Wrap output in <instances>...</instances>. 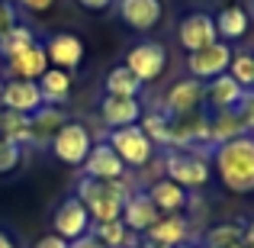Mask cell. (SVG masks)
<instances>
[{
  "label": "cell",
  "mask_w": 254,
  "mask_h": 248,
  "mask_svg": "<svg viewBox=\"0 0 254 248\" xmlns=\"http://www.w3.org/2000/svg\"><path fill=\"white\" fill-rule=\"evenodd\" d=\"M209 165L225 190L254 193V136H242L225 145H216L209 155Z\"/></svg>",
  "instance_id": "obj_1"
},
{
  "label": "cell",
  "mask_w": 254,
  "mask_h": 248,
  "mask_svg": "<svg viewBox=\"0 0 254 248\" xmlns=\"http://www.w3.org/2000/svg\"><path fill=\"white\" fill-rule=\"evenodd\" d=\"M77 200L87 206L93 226L97 223H113V219H123V206L132 197V184L126 177L119 180H93V177H81L74 187Z\"/></svg>",
  "instance_id": "obj_2"
},
{
  "label": "cell",
  "mask_w": 254,
  "mask_h": 248,
  "mask_svg": "<svg viewBox=\"0 0 254 248\" xmlns=\"http://www.w3.org/2000/svg\"><path fill=\"white\" fill-rule=\"evenodd\" d=\"M164 177L187 190H199L209 184L212 165L199 149H164Z\"/></svg>",
  "instance_id": "obj_3"
},
{
  "label": "cell",
  "mask_w": 254,
  "mask_h": 248,
  "mask_svg": "<svg viewBox=\"0 0 254 248\" xmlns=\"http://www.w3.org/2000/svg\"><path fill=\"white\" fill-rule=\"evenodd\" d=\"M93 142H97V139L90 136V129H87L84 123H77V119H68V123L62 126V132L52 139L49 149H52V155H55L62 165L81 167V165L87 162V155H90Z\"/></svg>",
  "instance_id": "obj_4"
},
{
  "label": "cell",
  "mask_w": 254,
  "mask_h": 248,
  "mask_svg": "<svg viewBox=\"0 0 254 248\" xmlns=\"http://www.w3.org/2000/svg\"><path fill=\"white\" fill-rule=\"evenodd\" d=\"M106 142H110V149L119 155V162L126 167H142L151 162V152H155V145L148 142V136L142 132V126H123V129H110L106 132Z\"/></svg>",
  "instance_id": "obj_5"
},
{
  "label": "cell",
  "mask_w": 254,
  "mask_h": 248,
  "mask_svg": "<svg viewBox=\"0 0 254 248\" xmlns=\"http://www.w3.org/2000/svg\"><path fill=\"white\" fill-rule=\"evenodd\" d=\"M123 65L142 84H151V81H158V78L164 75V68H168V49H164L161 42H155V39H145V42H135L129 52H126Z\"/></svg>",
  "instance_id": "obj_6"
},
{
  "label": "cell",
  "mask_w": 254,
  "mask_h": 248,
  "mask_svg": "<svg viewBox=\"0 0 254 248\" xmlns=\"http://www.w3.org/2000/svg\"><path fill=\"white\" fill-rule=\"evenodd\" d=\"M232 55H235V49H232L229 42H222V39H216L212 45L187 55V71H190V78H196V81L206 84V81H212V78H219V75H229Z\"/></svg>",
  "instance_id": "obj_7"
},
{
  "label": "cell",
  "mask_w": 254,
  "mask_h": 248,
  "mask_svg": "<svg viewBox=\"0 0 254 248\" xmlns=\"http://www.w3.org/2000/svg\"><path fill=\"white\" fill-rule=\"evenodd\" d=\"M90 229H93V219H90V213H87V206L77 200V193H68V197L55 206V213H52V232L68 239V242H74V239L87 236Z\"/></svg>",
  "instance_id": "obj_8"
},
{
  "label": "cell",
  "mask_w": 254,
  "mask_h": 248,
  "mask_svg": "<svg viewBox=\"0 0 254 248\" xmlns=\"http://www.w3.org/2000/svg\"><path fill=\"white\" fill-rule=\"evenodd\" d=\"M171 119V142L168 149H209V113L196 110L187 116H168Z\"/></svg>",
  "instance_id": "obj_9"
},
{
  "label": "cell",
  "mask_w": 254,
  "mask_h": 248,
  "mask_svg": "<svg viewBox=\"0 0 254 248\" xmlns=\"http://www.w3.org/2000/svg\"><path fill=\"white\" fill-rule=\"evenodd\" d=\"M206 106V84L196 78H180L174 81L161 97V110L168 116H187V113H196Z\"/></svg>",
  "instance_id": "obj_10"
},
{
  "label": "cell",
  "mask_w": 254,
  "mask_h": 248,
  "mask_svg": "<svg viewBox=\"0 0 254 248\" xmlns=\"http://www.w3.org/2000/svg\"><path fill=\"white\" fill-rule=\"evenodd\" d=\"M116 13L132 32H151L164 19V0H116Z\"/></svg>",
  "instance_id": "obj_11"
},
{
  "label": "cell",
  "mask_w": 254,
  "mask_h": 248,
  "mask_svg": "<svg viewBox=\"0 0 254 248\" xmlns=\"http://www.w3.org/2000/svg\"><path fill=\"white\" fill-rule=\"evenodd\" d=\"M216 39H219L216 19H212V13H206V10L187 13V16L180 19V26H177V42L184 45L187 52H199V49H206V45H212Z\"/></svg>",
  "instance_id": "obj_12"
},
{
  "label": "cell",
  "mask_w": 254,
  "mask_h": 248,
  "mask_svg": "<svg viewBox=\"0 0 254 248\" xmlns=\"http://www.w3.org/2000/svg\"><path fill=\"white\" fill-rule=\"evenodd\" d=\"M68 110L64 106H55V103H42L36 113L29 116V136H32V142L29 145H36V149H49L52 145V139L62 132V126L68 123Z\"/></svg>",
  "instance_id": "obj_13"
},
{
  "label": "cell",
  "mask_w": 254,
  "mask_h": 248,
  "mask_svg": "<svg viewBox=\"0 0 254 248\" xmlns=\"http://www.w3.org/2000/svg\"><path fill=\"white\" fill-rule=\"evenodd\" d=\"M45 55H49L52 68L62 71H77L84 62V39L74 36V32H55L45 42Z\"/></svg>",
  "instance_id": "obj_14"
},
{
  "label": "cell",
  "mask_w": 254,
  "mask_h": 248,
  "mask_svg": "<svg viewBox=\"0 0 254 248\" xmlns=\"http://www.w3.org/2000/svg\"><path fill=\"white\" fill-rule=\"evenodd\" d=\"M45 71H49V55H45V45L36 42L29 49H23L19 55L6 58V78L3 81H39Z\"/></svg>",
  "instance_id": "obj_15"
},
{
  "label": "cell",
  "mask_w": 254,
  "mask_h": 248,
  "mask_svg": "<svg viewBox=\"0 0 254 248\" xmlns=\"http://www.w3.org/2000/svg\"><path fill=\"white\" fill-rule=\"evenodd\" d=\"M145 106L138 97H110L103 93L100 100V119H103L106 129H123V126H135L142 119Z\"/></svg>",
  "instance_id": "obj_16"
},
{
  "label": "cell",
  "mask_w": 254,
  "mask_h": 248,
  "mask_svg": "<svg viewBox=\"0 0 254 248\" xmlns=\"http://www.w3.org/2000/svg\"><path fill=\"white\" fill-rule=\"evenodd\" d=\"M42 103L45 100H42V90H39L36 81H3V90H0V106L3 110L32 116Z\"/></svg>",
  "instance_id": "obj_17"
},
{
  "label": "cell",
  "mask_w": 254,
  "mask_h": 248,
  "mask_svg": "<svg viewBox=\"0 0 254 248\" xmlns=\"http://www.w3.org/2000/svg\"><path fill=\"white\" fill-rule=\"evenodd\" d=\"M81 167H84V177H93V180H119V177H126V165L119 162V155L110 149L106 139L93 142L90 155H87V162Z\"/></svg>",
  "instance_id": "obj_18"
},
{
  "label": "cell",
  "mask_w": 254,
  "mask_h": 248,
  "mask_svg": "<svg viewBox=\"0 0 254 248\" xmlns=\"http://www.w3.org/2000/svg\"><path fill=\"white\" fill-rule=\"evenodd\" d=\"M158 219H161V213H158V206L151 203L148 190H135L129 200H126V206H123V223H126V229H129L132 236H145V232H148Z\"/></svg>",
  "instance_id": "obj_19"
},
{
  "label": "cell",
  "mask_w": 254,
  "mask_h": 248,
  "mask_svg": "<svg viewBox=\"0 0 254 248\" xmlns=\"http://www.w3.org/2000/svg\"><path fill=\"white\" fill-rule=\"evenodd\" d=\"M190 236H193V229H190V219H187L184 213H168V216H161L148 232H145L148 242L164 245V248L187 245V242H190Z\"/></svg>",
  "instance_id": "obj_20"
},
{
  "label": "cell",
  "mask_w": 254,
  "mask_h": 248,
  "mask_svg": "<svg viewBox=\"0 0 254 248\" xmlns=\"http://www.w3.org/2000/svg\"><path fill=\"white\" fill-rule=\"evenodd\" d=\"M242 136H248L242 110H209V149L225 145L232 139H242Z\"/></svg>",
  "instance_id": "obj_21"
},
{
  "label": "cell",
  "mask_w": 254,
  "mask_h": 248,
  "mask_svg": "<svg viewBox=\"0 0 254 248\" xmlns=\"http://www.w3.org/2000/svg\"><path fill=\"white\" fill-rule=\"evenodd\" d=\"M242 100H245V87L232 75H219L212 81H206V106L209 110H238Z\"/></svg>",
  "instance_id": "obj_22"
},
{
  "label": "cell",
  "mask_w": 254,
  "mask_h": 248,
  "mask_svg": "<svg viewBox=\"0 0 254 248\" xmlns=\"http://www.w3.org/2000/svg\"><path fill=\"white\" fill-rule=\"evenodd\" d=\"M216 32H219V39L222 42H238V39H245L248 36V29H251V13L245 10V6H238V3H229V6H222V10L216 13Z\"/></svg>",
  "instance_id": "obj_23"
},
{
  "label": "cell",
  "mask_w": 254,
  "mask_h": 248,
  "mask_svg": "<svg viewBox=\"0 0 254 248\" xmlns=\"http://www.w3.org/2000/svg\"><path fill=\"white\" fill-rule=\"evenodd\" d=\"M148 197H151V203L158 206L161 216H168V213H184L187 203H190V190L180 187V184H174L168 177L155 180V184L148 187Z\"/></svg>",
  "instance_id": "obj_24"
},
{
  "label": "cell",
  "mask_w": 254,
  "mask_h": 248,
  "mask_svg": "<svg viewBox=\"0 0 254 248\" xmlns=\"http://www.w3.org/2000/svg\"><path fill=\"white\" fill-rule=\"evenodd\" d=\"M36 84H39V90H42L45 103L64 106L68 97H71V87H74V78H71V71H62V68H52L49 65V71H45Z\"/></svg>",
  "instance_id": "obj_25"
},
{
  "label": "cell",
  "mask_w": 254,
  "mask_h": 248,
  "mask_svg": "<svg viewBox=\"0 0 254 248\" xmlns=\"http://www.w3.org/2000/svg\"><path fill=\"white\" fill-rule=\"evenodd\" d=\"M93 239H97L103 248H135L138 245V236H132L126 229L123 219H113V223H97L93 226Z\"/></svg>",
  "instance_id": "obj_26"
},
{
  "label": "cell",
  "mask_w": 254,
  "mask_h": 248,
  "mask_svg": "<svg viewBox=\"0 0 254 248\" xmlns=\"http://www.w3.org/2000/svg\"><path fill=\"white\" fill-rule=\"evenodd\" d=\"M106 93L110 97H142V90H145V84L138 81L135 75H132L126 65H116V68H110V75H106Z\"/></svg>",
  "instance_id": "obj_27"
},
{
  "label": "cell",
  "mask_w": 254,
  "mask_h": 248,
  "mask_svg": "<svg viewBox=\"0 0 254 248\" xmlns=\"http://www.w3.org/2000/svg\"><path fill=\"white\" fill-rule=\"evenodd\" d=\"M138 126H142V132L148 136V142L155 145V149L158 145L168 149V142H171V119H168L164 110H145L142 119H138Z\"/></svg>",
  "instance_id": "obj_28"
},
{
  "label": "cell",
  "mask_w": 254,
  "mask_h": 248,
  "mask_svg": "<svg viewBox=\"0 0 254 248\" xmlns=\"http://www.w3.org/2000/svg\"><path fill=\"white\" fill-rule=\"evenodd\" d=\"M0 139H6V142L23 145V149H26V145L32 142V136H29V116L3 110V113H0Z\"/></svg>",
  "instance_id": "obj_29"
},
{
  "label": "cell",
  "mask_w": 254,
  "mask_h": 248,
  "mask_svg": "<svg viewBox=\"0 0 254 248\" xmlns=\"http://www.w3.org/2000/svg\"><path fill=\"white\" fill-rule=\"evenodd\" d=\"M242 236H245V226L219 223V226H212V229H206L203 245L206 248H242Z\"/></svg>",
  "instance_id": "obj_30"
},
{
  "label": "cell",
  "mask_w": 254,
  "mask_h": 248,
  "mask_svg": "<svg viewBox=\"0 0 254 248\" xmlns=\"http://www.w3.org/2000/svg\"><path fill=\"white\" fill-rule=\"evenodd\" d=\"M36 42H39V39H36V32H32V26L16 23L10 36H6V39H0V58H13V55H19L23 49L36 45Z\"/></svg>",
  "instance_id": "obj_31"
},
{
  "label": "cell",
  "mask_w": 254,
  "mask_h": 248,
  "mask_svg": "<svg viewBox=\"0 0 254 248\" xmlns=\"http://www.w3.org/2000/svg\"><path fill=\"white\" fill-rule=\"evenodd\" d=\"M229 75L235 78L245 90L254 87V52H235L232 55V65H229Z\"/></svg>",
  "instance_id": "obj_32"
},
{
  "label": "cell",
  "mask_w": 254,
  "mask_h": 248,
  "mask_svg": "<svg viewBox=\"0 0 254 248\" xmlns=\"http://www.w3.org/2000/svg\"><path fill=\"white\" fill-rule=\"evenodd\" d=\"M19 162H23V145H13L3 139V145H0V174L16 171Z\"/></svg>",
  "instance_id": "obj_33"
},
{
  "label": "cell",
  "mask_w": 254,
  "mask_h": 248,
  "mask_svg": "<svg viewBox=\"0 0 254 248\" xmlns=\"http://www.w3.org/2000/svg\"><path fill=\"white\" fill-rule=\"evenodd\" d=\"M19 23V10L13 0H0V39H6L13 32V26Z\"/></svg>",
  "instance_id": "obj_34"
},
{
  "label": "cell",
  "mask_w": 254,
  "mask_h": 248,
  "mask_svg": "<svg viewBox=\"0 0 254 248\" xmlns=\"http://www.w3.org/2000/svg\"><path fill=\"white\" fill-rule=\"evenodd\" d=\"M238 110H242V119H245V126H248V136H254V87L245 90V100L238 103Z\"/></svg>",
  "instance_id": "obj_35"
},
{
  "label": "cell",
  "mask_w": 254,
  "mask_h": 248,
  "mask_svg": "<svg viewBox=\"0 0 254 248\" xmlns=\"http://www.w3.org/2000/svg\"><path fill=\"white\" fill-rule=\"evenodd\" d=\"M16 3V10H29V13H42V10H49L55 0H13Z\"/></svg>",
  "instance_id": "obj_36"
},
{
  "label": "cell",
  "mask_w": 254,
  "mask_h": 248,
  "mask_svg": "<svg viewBox=\"0 0 254 248\" xmlns=\"http://www.w3.org/2000/svg\"><path fill=\"white\" fill-rule=\"evenodd\" d=\"M32 248H71L68 239H62V236H55V232H49V236H42Z\"/></svg>",
  "instance_id": "obj_37"
},
{
  "label": "cell",
  "mask_w": 254,
  "mask_h": 248,
  "mask_svg": "<svg viewBox=\"0 0 254 248\" xmlns=\"http://www.w3.org/2000/svg\"><path fill=\"white\" fill-rule=\"evenodd\" d=\"M77 3H81L84 10H90V13H103V10H110L116 0H77Z\"/></svg>",
  "instance_id": "obj_38"
},
{
  "label": "cell",
  "mask_w": 254,
  "mask_h": 248,
  "mask_svg": "<svg viewBox=\"0 0 254 248\" xmlns=\"http://www.w3.org/2000/svg\"><path fill=\"white\" fill-rule=\"evenodd\" d=\"M71 248H103V245H100L97 239H93V232H87V236L74 239V242H71Z\"/></svg>",
  "instance_id": "obj_39"
},
{
  "label": "cell",
  "mask_w": 254,
  "mask_h": 248,
  "mask_svg": "<svg viewBox=\"0 0 254 248\" xmlns=\"http://www.w3.org/2000/svg\"><path fill=\"white\" fill-rule=\"evenodd\" d=\"M242 248H254V219L245 223V236H242Z\"/></svg>",
  "instance_id": "obj_40"
},
{
  "label": "cell",
  "mask_w": 254,
  "mask_h": 248,
  "mask_svg": "<svg viewBox=\"0 0 254 248\" xmlns=\"http://www.w3.org/2000/svg\"><path fill=\"white\" fill-rule=\"evenodd\" d=\"M0 248H16V242H13V236L6 229H0Z\"/></svg>",
  "instance_id": "obj_41"
},
{
  "label": "cell",
  "mask_w": 254,
  "mask_h": 248,
  "mask_svg": "<svg viewBox=\"0 0 254 248\" xmlns=\"http://www.w3.org/2000/svg\"><path fill=\"white\" fill-rule=\"evenodd\" d=\"M135 248H164V245H155V242H148V239H138Z\"/></svg>",
  "instance_id": "obj_42"
},
{
  "label": "cell",
  "mask_w": 254,
  "mask_h": 248,
  "mask_svg": "<svg viewBox=\"0 0 254 248\" xmlns=\"http://www.w3.org/2000/svg\"><path fill=\"white\" fill-rule=\"evenodd\" d=\"M177 248H196V245H193V242H187V245H177Z\"/></svg>",
  "instance_id": "obj_43"
},
{
  "label": "cell",
  "mask_w": 254,
  "mask_h": 248,
  "mask_svg": "<svg viewBox=\"0 0 254 248\" xmlns=\"http://www.w3.org/2000/svg\"><path fill=\"white\" fill-rule=\"evenodd\" d=\"M0 90H3V81H0ZM0 113H3V106H0Z\"/></svg>",
  "instance_id": "obj_44"
},
{
  "label": "cell",
  "mask_w": 254,
  "mask_h": 248,
  "mask_svg": "<svg viewBox=\"0 0 254 248\" xmlns=\"http://www.w3.org/2000/svg\"><path fill=\"white\" fill-rule=\"evenodd\" d=\"M0 145H3V139H0Z\"/></svg>",
  "instance_id": "obj_45"
},
{
  "label": "cell",
  "mask_w": 254,
  "mask_h": 248,
  "mask_svg": "<svg viewBox=\"0 0 254 248\" xmlns=\"http://www.w3.org/2000/svg\"><path fill=\"white\" fill-rule=\"evenodd\" d=\"M199 248H206V245H199Z\"/></svg>",
  "instance_id": "obj_46"
}]
</instances>
